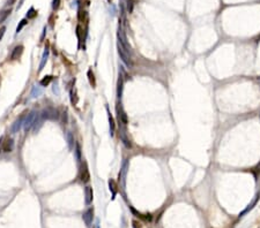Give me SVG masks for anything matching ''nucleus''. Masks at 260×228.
<instances>
[{
    "instance_id": "f257e3e1",
    "label": "nucleus",
    "mask_w": 260,
    "mask_h": 228,
    "mask_svg": "<svg viewBox=\"0 0 260 228\" xmlns=\"http://www.w3.org/2000/svg\"><path fill=\"white\" fill-rule=\"evenodd\" d=\"M118 53L120 55L122 60L126 64V66H128V67H132V66H133V62H132V60H131V58H130V52L124 49V46L119 41H118Z\"/></svg>"
},
{
    "instance_id": "f03ea898",
    "label": "nucleus",
    "mask_w": 260,
    "mask_h": 228,
    "mask_svg": "<svg viewBox=\"0 0 260 228\" xmlns=\"http://www.w3.org/2000/svg\"><path fill=\"white\" fill-rule=\"evenodd\" d=\"M79 179L80 181L83 182V183H87L89 182L90 180V174H89V169H88V166L86 162H83L80 167V172H79Z\"/></svg>"
},
{
    "instance_id": "7ed1b4c3",
    "label": "nucleus",
    "mask_w": 260,
    "mask_h": 228,
    "mask_svg": "<svg viewBox=\"0 0 260 228\" xmlns=\"http://www.w3.org/2000/svg\"><path fill=\"white\" fill-rule=\"evenodd\" d=\"M36 112L35 111H31L29 114L27 115V118L24 119L23 121V126H24V130L26 132H29L31 128H32V123H34V121H35V118H36Z\"/></svg>"
},
{
    "instance_id": "20e7f679",
    "label": "nucleus",
    "mask_w": 260,
    "mask_h": 228,
    "mask_svg": "<svg viewBox=\"0 0 260 228\" xmlns=\"http://www.w3.org/2000/svg\"><path fill=\"white\" fill-rule=\"evenodd\" d=\"M24 114H26V113H23V114H22L19 119H16L15 122L12 124V127H11V133H12V134L17 133V132L21 129V127H22V124H23V121H24Z\"/></svg>"
},
{
    "instance_id": "39448f33",
    "label": "nucleus",
    "mask_w": 260,
    "mask_h": 228,
    "mask_svg": "<svg viewBox=\"0 0 260 228\" xmlns=\"http://www.w3.org/2000/svg\"><path fill=\"white\" fill-rule=\"evenodd\" d=\"M93 218H94V210H93V209H88L82 215L83 221L86 222V225H87L88 227L91 225V222H93Z\"/></svg>"
},
{
    "instance_id": "423d86ee",
    "label": "nucleus",
    "mask_w": 260,
    "mask_h": 228,
    "mask_svg": "<svg viewBox=\"0 0 260 228\" xmlns=\"http://www.w3.org/2000/svg\"><path fill=\"white\" fill-rule=\"evenodd\" d=\"M23 50H24V47L22 46V45H17V46H15L13 50V52L11 54V59L12 60H17V59H20L21 58V55L23 53Z\"/></svg>"
},
{
    "instance_id": "0eeeda50",
    "label": "nucleus",
    "mask_w": 260,
    "mask_h": 228,
    "mask_svg": "<svg viewBox=\"0 0 260 228\" xmlns=\"http://www.w3.org/2000/svg\"><path fill=\"white\" fill-rule=\"evenodd\" d=\"M14 149V141L13 138H7L6 142H2V151L4 152H12Z\"/></svg>"
},
{
    "instance_id": "6e6552de",
    "label": "nucleus",
    "mask_w": 260,
    "mask_h": 228,
    "mask_svg": "<svg viewBox=\"0 0 260 228\" xmlns=\"http://www.w3.org/2000/svg\"><path fill=\"white\" fill-rule=\"evenodd\" d=\"M84 194H86V204L89 205L93 203V199H94V191H93V188L91 187H86V190H84Z\"/></svg>"
},
{
    "instance_id": "1a4fd4ad",
    "label": "nucleus",
    "mask_w": 260,
    "mask_h": 228,
    "mask_svg": "<svg viewBox=\"0 0 260 228\" xmlns=\"http://www.w3.org/2000/svg\"><path fill=\"white\" fill-rule=\"evenodd\" d=\"M43 117H42L41 114H37L36 115V118H35V121H34V123H32V130H34V133H36L40 128L42 127V124H43Z\"/></svg>"
},
{
    "instance_id": "9d476101",
    "label": "nucleus",
    "mask_w": 260,
    "mask_h": 228,
    "mask_svg": "<svg viewBox=\"0 0 260 228\" xmlns=\"http://www.w3.org/2000/svg\"><path fill=\"white\" fill-rule=\"evenodd\" d=\"M109 187H110V191L112 192V199H115V197H116V195H117V191H118V187H117V183H116L115 180L110 179Z\"/></svg>"
},
{
    "instance_id": "9b49d317",
    "label": "nucleus",
    "mask_w": 260,
    "mask_h": 228,
    "mask_svg": "<svg viewBox=\"0 0 260 228\" xmlns=\"http://www.w3.org/2000/svg\"><path fill=\"white\" fill-rule=\"evenodd\" d=\"M117 111H118V118H119V121L123 123V124H127V115L125 113V111L122 109V108L117 107Z\"/></svg>"
},
{
    "instance_id": "f8f14e48",
    "label": "nucleus",
    "mask_w": 260,
    "mask_h": 228,
    "mask_svg": "<svg viewBox=\"0 0 260 228\" xmlns=\"http://www.w3.org/2000/svg\"><path fill=\"white\" fill-rule=\"evenodd\" d=\"M87 76H88V80H89V83H90V85H91L93 88H95V86H96L95 75H94V73H93V70H91V69H89V70H88V73H87Z\"/></svg>"
},
{
    "instance_id": "ddd939ff",
    "label": "nucleus",
    "mask_w": 260,
    "mask_h": 228,
    "mask_svg": "<svg viewBox=\"0 0 260 228\" xmlns=\"http://www.w3.org/2000/svg\"><path fill=\"white\" fill-rule=\"evenodd\" d=\"M48 56H49V50L45 49V51H44V53H43V56H42L41 65H40V71L43 70V68L45 66V64H46V61H48Z\"/></svg>"
},
{
    "instance_id": "4468645a",
    "label": "nucleus",
    "mask_w": 260,
    "mask_h": 228,
    "mask_svg": "<svg viewBox=\"0 0 260 228\" xmlns=\"http://www.w3.org/2000/svg\"><path fill=\"white\" fill-rule=\"evenodd\" d=\"M52 81V76L51 75H48V76H44L43 79L41 80V85L42 86H46V85H49L50 84V82Z\"/></svg>"
},
{
    "instance_id": "2eb2a0df",
    "label": "nucleus",
    "mask_w": 260,
    "mask_h": 228,
    "mask_svg": "<svg viewBox=\"0 0 260 228\" xmlns=\"http://www.w3.org/2000/svg\"><path fill=\"white\" fill-rule=\"evenodd\" d=\"M109 122H110V132H111V135H113L116 126H115V120H113V118L111 117V114H109Z\"/></svg>"
},
{
    "instance_id": "dca6fc26",
    "label": "nucleus",
    "mask_w": 260,
    "mask_h": 228,
    "mask_svg": "<svg viewBox=\"0 0 260 228\" xmlns=\"http://www.w3.org/2000/svg\"><path fill=\"white\" fill-rule=\"evenodd\" d=\"M28 23V21H27V19H23V20H21V22H20V24L17 26V28H16V34H19L22 29H23V27L26 26Z\"/></svg>"
},
{
    "instance_id": "f3484780",
    "label": "nucleus",
    "mask_w": 260,
    "mask_h": 228,
    "mask_svg": "<svg viewBox=\"0 0 260 228\" xmlns=\"http://www.w3.org/2000/svg\"><path fill=\"white\" fill-rule=\"evenodd\" d=\"M86 16H87L86 11H83V9H79V12H78V19H79V21H81V22H82L83 20L86 19Z\"/></svg>"
},
{
    "instance_id": "a211bd4d",
    "label": "nucleus",
    "mask_w": 260,
    "mask_h": 228,
    "mask_svg": "<svg viewBox=\"0 0 260 228\" xmlns=\"http://www.w3.org/2000/svg\"><path fill=\"white\" fill-rule=\"evenodd\" d=\"M75 153H76V158L80 160V158H81V147H80L79 143L75 144Z\"/></svg>"
},
{
    "instance_id": "6ab92c4d",
    "label": "nucleus",
    "mask_w": 260,
    "mask_h": 228,
    "mask_svg": "<svg viewBox=\"0 0 260 228\" xmlns=\"http://www.w3.org/2000/svg\"><path fill=\"white\" fill-rule=\"evenodd\" d=\"M36 15H37V12L34 8H30L29 13L27 14V17L28 19H34V17H36Z\"/></svg>"
},
{
    "instance_id": "aec40b11",
    "label": "nucleus",
    "mask_w": 260,
    "mask_h": 228,
    "mask_svg": "<svg viewBox=\"0 0 260 228\" xmlns=\"http://www.w3.org/2000/svg\"><path fill=\"white\" fill-rule=\"evenodd\" d=\"M61 122H63L64 124L67 123V112H66V111L61 113Z\"/></svg>"
},
{
    "instance_id": "412c9836",
    "label": "nucleus",
    "mask_w": 260,
    "mask_h": 228,
    "mask_svg": "<svg viewBox=\"0 0 260 228\" xmlns=\"http://www.w3.org/2000/svg\"><path fill=\"white\" fill-rule=\"evenodd\" d=\"M42 94L41 89H37V88H34V89H32V92H31V96H32V97H37L38 94Z\"/></svg>"
},
{
    "instance_id": "4be33fe9",
    "label": "nucleus",
    "mask_w": 260,
    "mask_h": 228,
    "mask_svg": "<svg viewBox=\"0 0 260 228\" xmlns=\"http://www.w3.org/2000/svg\"><path fill=\"white\" fill-rule=\"evenodd\" d=\"M59 6H60V0H53V1H52V8H53L55 11L59 8Z\"/></svg>"
},
{
    "instance_id": "5701e85b",
    "label": "nucleus",
    "mask_w": 260,
    "mask_h": 228,
    "mask_svg": "<svg viewBox=\"0 0 260 228\" xmlns=\"http://www.w3.org/2000/svg\"><path fill=\"white\" fill-rule=\"evenodd\" d=\"M132 227L133 228H142V225H141V222H139L138 220H133V221H132Z\"/></svg>"
},
{
    "instance_id": "b1692460",
    "label": "nucleus",
    "mask_w": 260,
    "mask_h": 228,
    "mask_svg": "<svg viewBox=\"0 0 260 228\" xmlns=\"http://www.w3.org/2000/svg\"><path fill=\"white\" fill-rule=\"evenodd\" d=\"M67 139H68L69 147H72V144H73V136H72V134H71V133H68V134H67Z\"/></svg>"
},
{
    "instance_id": "393cba45",
    "label": "nucleus",
    "mask_w": 260,
    "mask_h": 228,
    "mask_svg": "<svg viewBox=\"0 0 260 228\" xmlns=\"http://www.w3.org/2000/svg\"><path fill=\"white\" fill-rule=\"evenodd\" d=\"M5 31H6V27H2L0 29V40L2 39V37H4V35H5Z\"/></svg>"
},
{
    "instance_id": "a878e982",
    "label": "nucleus",
    "mask_w": 260,
    "mask_h": 228,
    "mask_svg": "<svg viewBox=\"0 0 260 228\" xmlns=\"http://www.w3.org/2000/svg\"><path fill=\"white\" fill-rule=\"evenodd\" d=\"M15 1H16V0H8V1H7V5H13V4H15Z\"/></svg>"
},
{
    "instance_id": "bb28decb",
    "label": "nucleus",
    "mask_w": 260,
    "mask_h": 228,
    "mask_svg": "<svg viewBox=\"0 0 260 228\" xmlns=\"http://www.w3.org/2000/svg\"><path fill=\"white\" fill-rule=\"evenodd\" d=\"M2 139L4 137H0V150H2Z\"/></svg>"
},
{
    "instance_id": "cd10ccee",
    "label": "nucleus",
    "mask_w": 260,
    "mask_h": 228,
    "mask_svg": "<svg viewBox=\"0 0 260 228\" xmlns=\"http://www.w3.org/2000/svg\"><path fill=\"white\" fill-rule=\"evenodd\" d=\"M108 1H109V2H111V1H112V0H108Z\"/></svg>"
},
{
    "instance_id": "c85d7f7f",
    "label": "nucleus",
    "mask_w": 260,
    "mask_h": 228,
    "mask_svg": "<svg viewBox=\"0 0 260 228\" xmlns=\"http://www.w3.org/2000/svg\"><path fill=\"white\" fill-rule=\"evenodd\" d=\"M97 228H98V227H97Z\"/></svg>"
}]
</instances>
